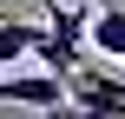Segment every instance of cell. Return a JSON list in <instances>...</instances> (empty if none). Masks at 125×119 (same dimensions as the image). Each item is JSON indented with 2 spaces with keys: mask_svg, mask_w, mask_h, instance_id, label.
I'll return each instance as SVG.
<instances>
[{
  "mask_svg": "<svg viewBox=\"0 0 125 119\" xmlns=\"http://www.w3.org/2000/svg\"><path fill=\"white\" fill-rule=\"evenodd\" d=\"M0 73H7V66H0Z\"/></svg>",
  "mask_w": 125,
  "mask_h": 119,
  "instance_id": "7",
  "label": "cell"
},
{
  "mask_svg": "<svg viewBox=\"0 0 125 119\" xmlns=\"http://www.w3.org/2000/svg\"><path fill=\"white\" fill-rule=\"evenodd\" d=\"M46 119H112V113H92V106H66V99H59Z\"/></svg>",
  "mask_w": 125,
  "mask_h": 119,
  "instance_id": "5",
  "label": "cell"
},
{
  "mask_svg": "<svg viewBox=\"0 0 125 119\" xmlns=\"http://www.w3.org/2000/svg\"><path fill=\"white\" fill-rule=\"evenodd\" d=\"M79 7H86V13H99V7H112V0H79Z\"/></svg>",
  "mask_w": 125,
  "mask_h": 119,
  "instance_id": "6",
  "label": "cell"
},
{
  "mask_svg": "<svg viewBox=\"0 0 125 119\" xmlns=\"http://www.w3.org/2000/svg\"><path fill=\"white\" fill-rule=\"evenodd\" d=\"M0 99L7 106H33V113H53L59 99H66V79L59 73H0Z\"/></svg>",
  "mask_w": 125,
  "mask_h": 119,
  "instance_id": "1",
  "label": "cell"
},
{
  "mask_svg": "<svg viewBox=\"0 0 125 119\" xmlns=\"http://www.w3.org/2000/svg\"><path fill=\"white\" fill-rule=\"evenodd\" d=\"M86 46L92 53H105V60H125V7H99L92 13V33H86Z\"/></svg>",
  "mask_w": 125,
  "mask_h": 119,
  "instance_id": "3",
  "label": "cell"
},
{
  "mask_svg": "<svg viewBox=\"0 0 125 119\" xmlns=\"http://www.w3.org/2000/svg\"><path fill=\"white\" fill-rule=\"evenodd\" d=\"M66 99H73V106H92V113L125 119V79H105V73H73V79H66Z\"/></svg>",
  "mask_w": 125,
  "mask_h": 119,
  "instance_id": "2",
  "label": "cell"
},
{
  "mask_svg": "<svg viewBox=\"0 0 125 119\" xmlns=\"http://www.w3.org/2000/svg\"><path fill=\"white\" fill-rule=\"evenodd\" d=\"M40 46V26L33 20H0V66H13L20 53H33Z\"/></svg>",
  "mask_w": 125,
  "mask_h": 119,
  "instance_id": "4",
  "label": "cell"
}]
</instances>
